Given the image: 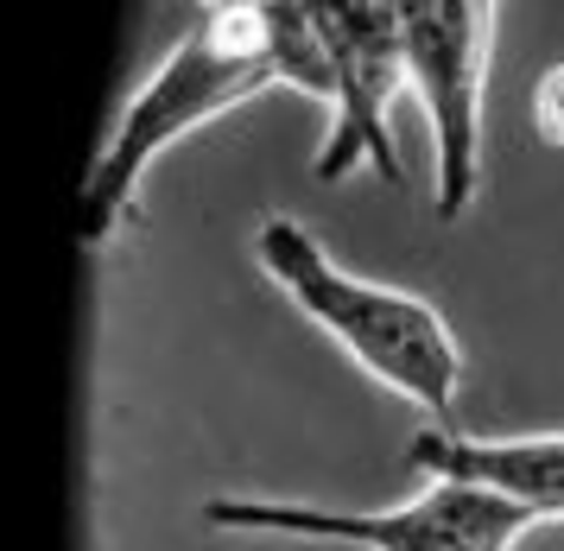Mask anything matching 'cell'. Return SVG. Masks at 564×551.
I'll use <instances>...</instances> for the list:
<instances>
[{
  "label": "cell",
  "instance_id": "cell-1",
  "mask_svg": "<svg viewBox=\"0 0 564 551\" xmlns=\"http://www.w3.org/2000/svg\"><path fill=\"white\" fill-rule=\"evenodd\" d=\"M260 89H305L330 101V51L317 32L311 0H260V7H223L184 32L165 51L121 121L108 133V147L89 165L83 184V248H115L121 223L140 203V184L184 133L235 115Z\"/></svg>",
  "mask_w": 564,
  "mask_h": 551
},
{
  "label": "cell",
  "instance_id": "cell-2",
  "mask_svg": "<svg viewBox=\"0 0 564 551\" xmlns=\"http://www.w3.org/2000/svg\"><path fill=\"white\" fill-rule=\"evenodd\" d=\"M254 260H260V273L273 279L285 299L299 304L311 324L356 361L361 375H375L381 387H393L400 400H412L432 425H451V419H457L463 343H457V329L444 324V311H437L432 299L349 273V267L330 260V248H324L305 223H292V216H260Z\"/></svg>",
  "mask_w": 564,
  "mask_h": 551
},
{
  "label": "cell",
  "instance_id": "cell-3",
  "mask_svg": "<svg viewBox=\"0 0 564 551\" xmlns=\"http://www.w3.org/2000/svg\"><path fill=\"white\" fill-rule=\"evenodd\" d=\"M204 527L267 532V539H311L343 551H513L539 527L533 514L482 482L425 476V488L400 507H324V501H260L223 495L204 501Z\"/></svg>",
  "mask_w": 564,
  "mask_h": 551
},
{
  "label": "cell",
  "instance_id": "cell-4",
  "mask_svg": "<svg viewBox=\"0 0 564 551\" xmlns=\"http://www.w3.org/2000/svg\"><path fill=\"white\" fill-rule=\"evenodd\" d=\"M501 0H406V83L432 127L437 223H463L482 184V89Z\"/></svg>",
  "mask_w": 564,
  "mask_h": 551
},
{
  "label": "cell",
  "instance_id": "cell-5",
  "mask_svg": "<svg viewBox=\"0 0 564 551\" xmlns=\"http://www.w3.org/2000/svg\"><path fill=\"white\" fill-rule=\"evenodd\" d=\"M324 51H330V133L317 147V184L349 172H375L381 184H406L393 147V101L406 83V0H311Z\"/></svg>",
  "mask_w": 564,
  "mask_h": 551
},
{
  "label": "cell",
  "instance_id": "cell-6",
  "mask_svg": "<svg viewBox=\"0 0 564 551\" xmlns=\"http://www.w3.org/2000/svg\"><path fill=\"white\" fill-rule=\"evenodd\" d=\"M406 456L425 476L482 482L495 495L520 501L533 520H564V431L482 437V431H457V425H419Z\"/></svg>",
  "mask_w": 564,
  "mask_h": 551
},
{
  "label": "cell",
  "instance_id": "cell-7",
  "mask_svg": "<svg viewBox=\"0 0 564 551\" xmlns=\"http://www.w3.org/2000/svg\"><path fill=\"white\" fill-rule=\"evenodd\" d=\"M533 133L545 140V147L564 152V57L545 64L539 83H533Z\"/></svg>",
  "mask_w": 564,
  "mask_h": 551
},
{
  "label": "cell",
  "instance_id": "cell-8",
  "mask_svg": "<svg viewBox=\"0 0 564 551\" xmlns=\"http://www.w3.org/2000/svg\"><path fill=\"white\" fill-rule=\"evenodd\" d=\"M223 7H260V0H204V13H223Z\"/></svg>",
  "mask_w": 564,
  "mask_h": 551
}]
</instances>
